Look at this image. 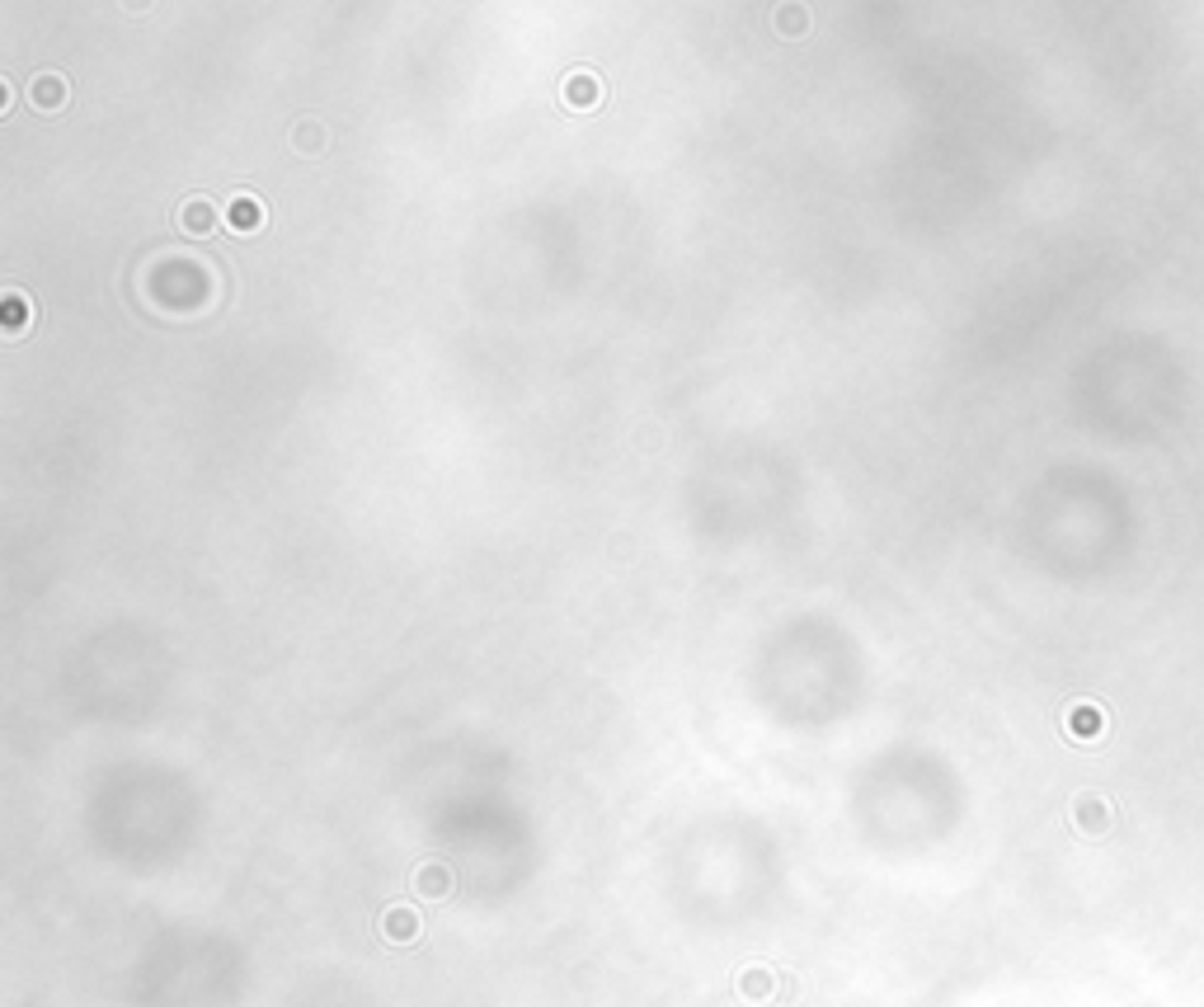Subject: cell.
<instances>
[{
    "instance_id": "obj_6",
    "label": "cell",
    "mask_w": 1204,
    "mask_h": 1007,
    "mask_svg": "<svg viewBox=\"0 0 1204 1007\" xmlns=\"http://www.w3.org/2000/svg\"><path fill=\"white\" fill-rule=\"evenodd\" d=\"M264 221H268L264 198H255V194H235L231 203H226V226H231V232L250 236V232H259Z\"/></svg>"
},
{
    "instance_id": "obj_5",
    "label": "cell",
    "mask_w": 1204,
    "mask_h": 1007,
    "mask_svg": "<svg viewBox=\"0 0 1204 1007\" xmlns=\"http://www.w3.org/2000/svg\"><path fill=\"white\" fill-rule=\"evenodd\" d=\"M419 932H424V923H419V914L410 904H391L382 914V937L391 941V947H415Z\"/></svg>"
},
{
    "instance_id": "obj_2",
    "label": "cell",
    "mask_w": 1204,
    "mask_h": 1007,
    "mask_svg": "<svg viewBox=\"0 0 1204 1007\" xmlns=\"http://www.w3.org/2000/svg\"><path fill=\"white\" fill-rule=\"evenodd\" d=\"M179 232L198 236V241L217 236V232H221V212H217V203H212V198H203V194L184 198V203H179Z\"/></svg>"
},
{
    "instance_id": "obj_7",
    "label": "cell",
    "mask_w": 1204,
    "mask_h": 1007,
    "mask_svg": "<svg viewBox=\"0 0 1204 1007\" xmlns=\"http://www.w3.org/2000/svg\"><path fill=\"white\" fill-rule=\"evenodd\" d=\"M1068 735L1073 740H1082V744H1091V740H1101V729H1106V711L1096 707V702H1077V707H1068Z\"/></svg>"
},
{
    "instance_id": "obj_10",
    "label": "cell",
    "mask_w": 1204,
    "mask_h": 1007,
    "mask_svg": "<svg viewBox=\"0 0 1204 1007\" xmlns=\"http://www.w3.org/2000/svg\"><path fill=\"white\" fill-rule=\"evenodd\" d=\"M776 994V979L767 965H748V970L739 974V998H748V1003H767V998Z\"/></svg>"
},
{
    "instance_id": "obj_4",
    "label": "cell",
    "mask_w": 1204,
    "mask_h": 1007,
    "mask_svg": "<svg viewBox=\"0 0 1204 1007\" xmlns=\"http://www.w3.org/2000/svg\"><path fill=\"white\" fill-rule=\"evenodd\" d=\"M71 99V85L61 71H38L34 81H29V104L38 109V114H57V109H67Z\"/></svg>"
},
{
    "instance_id": "obj_12",
    "label": "cell",
    "mask_w": 1204,
    "mask_h": 1007,
    "mask_svg": "<svg viewBox=\"0 0 1204 1007\" xmlns=\"http://www.w3.org/2000/svg\"><path fill=\"white\" fill-rule=\"evenodd\" d=\"M24 325H29V316H24L19 292H5V301H0V330L14 339V335H24Z\"/></svg>"
},
{
    "instance_id": "obj_9",
    "label": "cell",
    "mask_w": 1204,
    "mask_h": 1007,
    "mask_svg": "<svg viewBox=\"0 0 1204 1007\" xmlns=\"http://www.w3.org/2000/svg\"><path fill=\"white\" fill-rule=\"evenodd\" d=\"M772 24H776V34L781 38H805L810 34V5H805V0H781L776 14H772Z\"/></svg>"
},
{
    "instance_id": "obj_13",
    "label": "cell",
    "mask_w": 1204,
    "mask_h": 1007,
    "mask_svg": "<svg viewBox=\"0 0 1204 1007\" xmlns=\"http://www.w3.org/2000/svg\"><path fill=\"white\" fill-rule=\"evenodd\" d=\"M118 5H123L128 14H146L150 5H156V0H118Z\"/></svg>"
},
{
    "instance_id": "obj_11",
    "label": "cell",
    "mask_w": 1204,
    "mask_h": 1007,
    "mask_svg": "<svg viewBox=\"0 0 1204 1007\" xmlns=\"http://www.w3.org/2000/svg\"><path fill=\"white\" fill-rule=\"evenodd\" d=\"M325 141H330V132H325L320 118H301L292 128V151H301V156H320Z\"/></svg>"
},
{
    "instance_id": "obj_1",
    "label": "cell",
    "mask_w": 1204,
    "mask_h": 1007,
    "mask_svg": "<svg viewBox=\"0 0 1204 1007\" xmlns=\"http://www.w3.org/2000/svg\"><path fill=\"white\" fill-rule=\"evenodd\" d=\"M1068 820H1073V829L1082 838H1106L1115 824V805L1106 796H1096V791H1082V796H1073V805H1068Z\"/></svg>"
},
{
    "instance_id": "obj_3",
    "label": "cell",
    "mask_w": 1204,
    "mask_h": 1007,
    "mask_svg": "<svg viewBox=\"0 0 1204 1007\" xmlns=\"http://www.w3.org/2000/svg\"><path fill=\"white\" fill-rule=\"evenodd\" d=\"M560 99L584 114V109H598L602 99H607V85H602V76H593V71H569L565 81H560Z\"/></svg>"
},
{
    "instance_id": "obj_8",
    "label": "cell",
    "mask_w": 1204,
    "mask_h": 1007,
    "mask_svg": "<svg viewBox=\"0 0 1204 1007\" xmlns=\"http://www.w3.org/2000/svg\"><path fill=\"white\" fill-rule=\"evenodd\" d=\"M415 894L419 899H447L451 894V867L447 862H424L415 871Z\"/></svg>"
}]
</instances>
